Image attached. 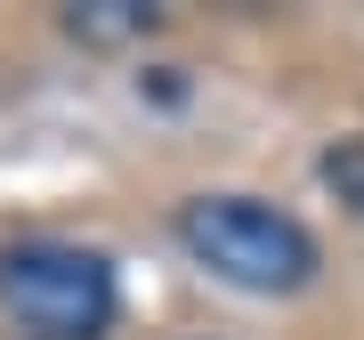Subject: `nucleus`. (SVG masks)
<instances>
[{
  "label": "nucleus",
  "mask_w": 364,
  "mask_h": 340,
  "mask_svg": "<svg viewBox=\"0 0 364 340\" xmlns=\"http://www.w3.org/2000/svg\"><path fill=\"white\" fill-rule=\"evenodd\" d=\"M178 243L235 292H299L316 275V235L275 203H251V195H195L178 211Z\"/></svg>",
  "instance_id": "obj_1"
},
{
  "label": "nucleus",
  "mask_w": 364,
  "mask_h": 340,
  "mask_svg": "<svg viewBox=\"0 0 364 340\" xmlns=\"http://www.w3.org/2000/svg\"><path fill=\"white\" fill-rule=\"evenodd\" d=\"M0 316L25 340H105L114 267L81 243H9L0 251Z\"/></svg>",
  "instance_id": "obj_2"
},
{
  "label": "nucleus",
  "mask_w": 364,
  "mask_h": 340,
  "mask_svg": "<svg viewBox=\"0 0 364 340\" xmlns=\"http://www.w3.org/2000/svg\"><path fill=\"white\" fill-rule=\"evenodd\" d=\"M162 25V9H146V0H73L65 9V33L90 41V49H122V41H146Z\"/></svg>",
  "instance_id": "obj_3"
},
{
  "label": "nucleus",
  "mask_w": 364,
  "mask_h": 340,
  "mask_svg": "<svg viewBox=\"0 0 364 340\" xmlns=\"http://www.w3.org/2000/svg\"><path fill=\"white\" fill-rule=\"evenodd\" d=\"M316 170H324V186H332V195H340V203H348L356 219H364V138L324 146V162H316Z\"/></svg>",
  "instance_id": "obj_4"
}]
</instances>
